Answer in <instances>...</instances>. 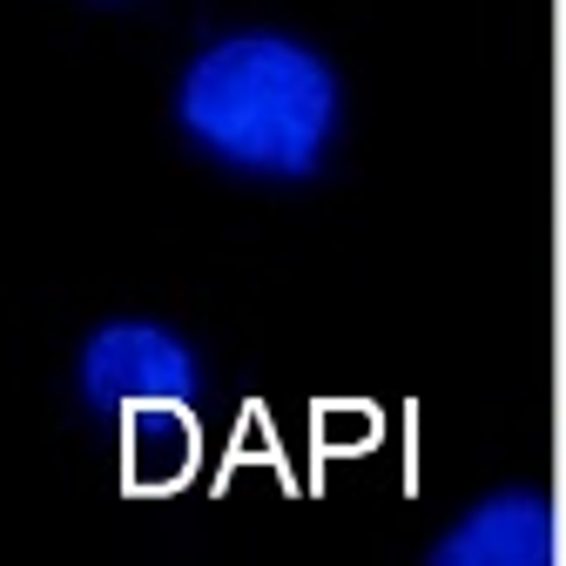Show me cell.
<instances>
[{"label": "cell", "instance_id": "6da1fadb", "mask_svg": "<svg viewBox=\"0 0 566 566\" xmlns=\"http://www.w3.org/2000/svg\"><path fill=\"white\" fill-rule=\"evenodd\" d=\"M182 156L243 189H311L350 142L344 61L283 21L209 28L163 88Z\"/></svg>", "mask_w": 566, "mask_h": 566}, {"label": "cell", "instance_id": "7a4b0ae2", "mask_svg": "<svg viewBox=\"0 0 566 566\" xmlns=\"http://www.w3.org/2000/svg\"><path fill=\"white\" fill-rule=\"evenodd\" d=\"M196 344L156 311H108L102 324H88V337H75V385L108 391L122 411L176 405L196 385Z\"/></svg>", "mask_w": 566, "mask_h": 566}, {"label": "cell", "instance_id": "277c9868", "mask_svg": "<svg viewBox=\"0 0 566 566\" xmlns=\"http://www.w3.org/2000/svg\"><path fill=\"white\" fill-rule=\"evenodd\" d=\"M88 8H135V0H88Z\"/></svg>", "mask_w": 566, "mask_h": 566}, {"label": "cell", "instance_id": "3957f363", "mask_svg": "<svg viewBox=\"0 0 566 566\" xmlns=\"http://www.w3.org/2000/svg\"><path fill=\"white\" fill-rule=\"evenodd\" d=\"M424 559L432 566H526L533 559V520L513 492H479L472 506H459L439 526Z\"/></svg>", "mask_w": 566, "mask_h": 566}]
</instances>
